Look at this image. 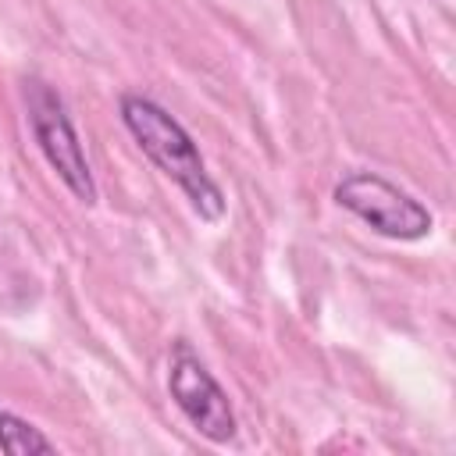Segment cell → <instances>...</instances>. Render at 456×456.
Returning <instances> with one entry per match:
<instances>
[{
	"label": "cell",
	"instance_id": "3957f363",
	"mask_svg": "<svg viewBox=\"0 0 456 456\" xmlns=\"http://www.w3.org/2000/svg\"><path fill=\"white\" fill-rule=\"evenodd\" d=\"M335 203L349 210L356 221H363L374 235L395 239V242H417L431 235L435 217L431 210L395 182L374 175V171H349L335 182Z\"/></svg>",
	"mask_w": 456,
	"mask_h": 456
},
{
	"label": "cell",
	"instance_id": "7a4b0ae2",
	"mask_svg": "<svg viewBox=\"0 0 456 456\" xmlns=\"http://www.w3.org/2000/svg\"><path fill=\"white\" fill-rule=\"evenodd\" d=\"M21 93H25V110H28L32 135H36L39 153L46 157L50 171L64 182V189L78 203L93 207L96 203V178H93L86 146H82V139L75 132V121L68 114L64 96L43 78H25Z\"/></svg>",
	"mask_w": 456,
	"mask_h": 456
},
{
	"label": "cell",
	"instance_id": "5b68a950",
	"mask_svg": "<svg viewBox=\"0 0 456 456\" xmlns=\"http://www.w3.org/2000/svg\"><path fill=\"white\" fill-rule=\"evenodd\" d=\"M0 452L11 456H36V452H57V445L25 417L0 410Z\"/></svg>",
	"mask_w": 456,
	"mask_h": 456
},
{
	"label": "cell",
	"instance_id": "6da1fadb",
	"mask_svg": "<svg viewBox=\"0 0 456 456\" xmlns=\"http://www.w3.org/2000/svg\"><path fill=\"white\" fill-rule=\"evenodd\" d=\"M118 114H121V125L128 128V135L135 139V146L150 157V164L164 178H171L182 189V196L200 214V221H207V224L221 221L224 192L210 178V171L200 157V146L182 128V121L167 107H160L157 100H150L142 93H121Z\"/></svg>",
	"mask_w": 456,
	"mask_h": 456
},
{
	"label": "cell",
	"instance_id": "277c9868",
	"mask_svg": "<svg viewBox=\"0 0 456 456\" xmlns=\"http://www.w3.org/2000/svg\"><path fill=\"white\" fill-rule=\"evenodd\" d=\"M167 395L192 424V431H200L207 442L228 445L235 438L239 420L228 403V392L185 338H178L167 356Z\"/></svg>",
	"mask_w": 456,
	"mask_h": 456
}]
</instances>
